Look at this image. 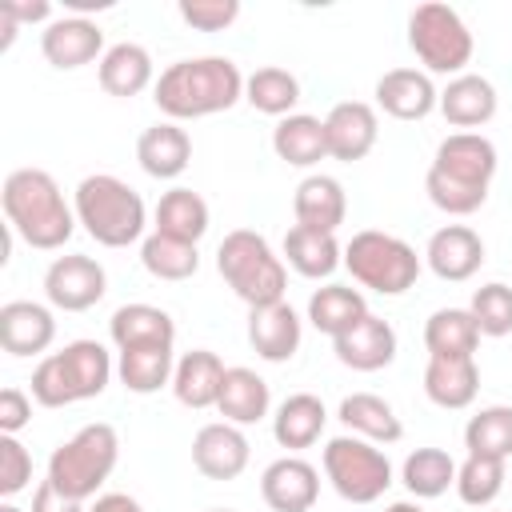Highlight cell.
Masks as SVG:
<instances>
[{"instance_id":"obj_1","label":"cell","mask_w":512,"mask_h":512,"mask_svg":"<svg viewBox=\"0 0 512 512\" xmlns=\"http://www.w3.org/2000/svg\"><path fill=\"white\" fill-rule=\"evenodd\" d=\"M152 100L168 120L216 116V112H228L236 100H244V76L228 56L176 60L156 76Z\"/></svg>"},{"instance_id":"obj_2","label":"cell","mask_w":512,"mask_h":512,"mask_svg":"<svg viewBox=\"0 0 512 512\" xmlns=\"http://www.w3.org/2000/svg\"><path fill=\"white\" fill-rule=\"evenodd\" d=\"M0 204H4L8 228L28 248L56 252L76 232V212L64 204L60 184L44 168H16V172H8L4 188H0Z\"/></svg>"},{"instance_id":"obj_3","label":"cell","mask_w":512,"mask_h":512,"mask_svg":"<svg viewBox=\"0 0 512 512\" xmlns=\"http://www.w3.org/2000/svg\"><path fill=\"white\" fill-rule=\"evenodd\" d=\"M72 212H76V224H84V232L104 248L136 244L144 236V224H148V208H144L140 192L112 172L84 176L76 184Z\"/></svg>"},{"instance_id":"obj_4","label":"cell","mask_w":512,"mask_h":512,"mask_svg":"<svg viewBox=\"0 0 512 512\" xmlns=\"http://www.w3.org/2000/svg\"><path fill=\"white\" fill-rule=\"evenodd\" d=\"M112 352L100 340H72L60 352H48L32 372V400L44 408H68L92 400L112 380Z\"/></svg>"},{"instance_id":"obj_5","label":"cell","mask_w":512,"mask_h":512,"mask_svg":"<svg viewBox=\"0 0 512 512\" xmlns=\"http://www.w3.org/2000/svg\"><path fill=\"white\" fill-rule=\"evenodd\" d=\"M216 272L224 276V284L248 304V308H264V304H280L284 288H288V268L284 260L272 252V244L252 232V228H236L220 240L216 248Z\"/></svg>"},{"instance_id":"obj_6","label":"cell","mask_w":512,"mask_h":512,"mask_svg":"<svg viewBox=\"0 0 512 512\" xmlns=\"http://www.w3.org/2000/svg\"><path fill=\"white\" fill-rule=\"evenodd\" d=\"M116 460H120V436H116L112 424L96 420V424H84L76 436H68L64 444L52 448L48 480L72 500H96V492L112 476Z\"/></svg>"},{"instance_id":"obj_7","label":"cell","mask_w":512,"mask_h":512,"mask_svg":"<svg viewBox=\"0 0 512 512\" xmlns=\"http://www.w3.org/2000/svg\"><path fill=\"white\" fill-rule=\"evenodd\" d=\"M344 268L352 272L356 284H364L380 296H400L416 284L420 256L408 240H400L392 232L364 228L344 244Z\"/></svg>"},{"instance_id":"obj_8","label":"cell","mask_w":512,"mask_h":512,"mask_svg":"<svg viewBox=\"0 0 512 512\" xmlns=\"http://www.w3.org/2000/svg\"><path fill=\"white\" fill-rule=\"evenodd\" d=\"M408 48L424 64V72L460 76L464 64L472 60L476 44H472V32L452 4L428 0V4H416L408 16Z\"/></svg>"},{"instance_id":"obj_9","label":"cell","mask_w":512,"mask_h":512,"mask_svg":"<svg viewBox=\"0 0 512 512\" xmlns=\"http://www.w3.org/2000/svg\"><path fill=\"white\" fill-rule=\"evenodd\" d=\"M324 476L348 504H372L392 484L388 456L364 436H332L324 444Z\"/></svg>"},{"instance_id":"obj_10","label":"cell","mask_w":512,"mask_h":512,"mask_svg":"<svg viewBox=\"0 0 512 512\" xmlns=\"http://www.w3.org/2000/svg\"><path fill=\"white\" fill-rule=\"evenodd\" d=\"M104 292H108V276L92 256H80V252L56 256L44 272V296L60 312H88L92 304L104 300Z\"/></svg>"},{"instance_id":"obj_11","label":"cell","mask_w":512,"mask_h":512,"mask_svg":"<svg viewBox=\"0 0 512 512\" xmlns=\"http://www.w3.org/2000/svg\"><path fill=\"white\" fill-rule=\"evenodd\" d=\"M40 52H44V60H48L52 68L72 72V68L92 64V60L104 56L108 48H104V32H100L96 20H88V16H56V20L40 32Z\"/></svg>"},{"instance_id":"obj_12","label":"cell","mask_w":512,"mask_h":512,"mask_svg":"<svg viewBox=\"0 0 512 512\" xmlns=\"http://www.w3.org/2000/svg\"><path fill=\"white\" fill-rule=\"evenodd\" d=\"M248 456H252L248 436L240 432V424H228V420L204 424L192 440V464L208 480H236L248 468Z\"/></svg>"},{"instance_id":"obj_13","label":"cell","mask_w":512,"mask_h":512,"mask_svg":"<svg viewBox=\"0 0 512 512\" xmlns=\"http://www.w3.org/2000/svg\"><path fill=\"white\" fill-rule=\"evenodd\" d=\"M324 132H328V156L332 160H344V164H356V160H364L376 148L380 120H376V108L372 104H364V100H340L324 116Z\"/></svg>"},{"instance_id":"obj_14","label":"cell","mask_w":512,"mask_h":512,"mask_svg":"<svg viewBox=\"0 0 512 512\" xmlns=\"http://www.w3.org/2000/svg\"><path fill=\"white\" fill-rule=\"evenodd\" d=\"M260 496L272 512H308L320 496V472L304 456H280L264 468Z\"/></svg>"},{"instance_id":"obj_15","label":"cell","mask_w":512,"mask_h":512,"mask_svg":"<svg viewBox=\"0 0 512 512\" xmlns=\"http://www.w3.org/2000/svg\"><path fill=\"white\" fill-rule=\"evenodd\" d=\"M424 260H428V268L440 280L460 284V280H468V276L480 272V264H484V240L468 224H444V228H436L428 236Z\"/></svg>"},{"instance_id":"obj_16","label":"cell","mask_w":512,"mask_h":512,"mask_svg":"<svg viewBox=\"0 0 512 512\" xmlns=\"http://www.w3.org/2000/svg\"><path fill=\"white\" fill-rule=\"evenodd\" d=\"M56 340L52 308L36 300H8L0 304V344L8 356H40Z\"/></svg>"},{"instance_id":"obj_17","label":"cell","mask_w":512,"mask_h":512,"mask_svg":"<svg viewBox=\"0 0 512 512\" xmlns=\"http://www.w3.org/2000/svg\"><path fill=\"white\" fill-rule=\"evenodd\" d=\"M336 360L352 372H380L396 360V328L388 320H380L376 312H368L356 328H348L344 336L332 340Z\"/></svg>"},{"instance_id":"obj_18","label":"cell","mask_w":512,"mask_h":512,"mask_svg":"<svg viewBox=\"0 0 512 512\" xmlns=\"http://www.w3.org/2000/svg\"><path fill=\"white\" fill-rule=\"evenodd\" d=\"M436 104L440 92L420 68H388L376 80V108H384L392 120H424Z\"/></svg>"},{"instance_id":"obj_19","label":"cell","mask_w":512,"mask_h":512,"mask_svg":"<svg viewBox=\"0 0 512 512\" xmlns=\"http://www.w3.org/2000/svg\"><path fill=\"white\" fill-rule=\"evenodd\" d=\"M432 168L452 176V180L488 188L492 176H496V144L488 136H480V132H452V136L440 140Z\"/></svg>"},{"instance_id":"obj_20","label":"cell","mask_w":512,"mask_h":512,"mask_svg":"<svg viewBox=\"0 0 512 512\" xmlns=\"http://www.w3.org/2000/svg\"><path fill=\"white\" fill-rule=\"evenodd\" d=\"M248 344L268 364L292 360L300 348V316L292 312V304L280 300V304L248 308Z\"/></svg>"},{"instance_id":"obj_21","label":"cell","mask_w":512,"mask_h":512,"mask_svg":"<svg viewBox=\"0 0 512 512\" xmlns=\"http://www.w3.org/2000/svg\"><path fill=\"white\" fill-rule=\"evenodd\" d=\"M292 212H296V224L300 228H316V232H332L344 224L348 216V196H344V184L336 176H324V172H312L296 184V196H292Z\"/></svg>"},{"instance_id":"obj_22","label":"cell","mask_w":512,"mask_h":512,"mask_svg":"<svg viewBox=\"0 0 512 512\" xmlns=\"http://www.w3.org/2000/svg\"><path fill=\"white\" fill-rule=\"evenodd\" d=\"M436 108L452 128H480L496 116V88L476 72H460L444 84Z\"/></svg>"},{"instance_id":"obj_23","label":"cell","mask_w":512,"mask_h":512,"mask_svg":"<svg viewBox=\"0 0 512 512\" xmlns=\"http://www.w3.org/2000/svg\"><path fill=\"white\" fill-rule=\"evenodd\" d=\"M136 160H140V168L148 176L176 180L188 168V160H192V140H188V132L176 120H160V124H152V128L140 132Z\"/></svg>"},{"instance_id":"obj_24","label":"cell","mask_w":512,"mask_h":512,"mask_svg":"<svg viewBox=\"0 0 512 512\" xmlns=\"http://www.w3.org/2000/svg\"><path fill=\"white\" fill-rule=\"evenodd\" d=\"M224 360L208 348H192L176 360L172 372V392L184 408H216L220 388H224Z\"/></svg>"},{"instance_id":"obj_25","label":"cell","mask_w":512,"mask_h":512,"mask_svg":"<svg viewBox=\"0 0 512 512\" xmlns=\"http://www.w3.org/2000/svg\"><path fill=\"white\" fill-rule=\"evenodd\" d=\"M108 336L116 352L144 344H176V320L156 304H120L108 320Z\"/></svg>"},{"instance_id":"obj_26","label":"cell","mask_w":512,"mask_h":512,"mask_svg":"<svg viewBox=\"0 0 512 512\" xmlns=\"http://www.w3.org/2000/svg\"><path fill=\"white\" fill-rule=\"evenodd\" d=\"M324 424H328L324 400L312 396V392H292V396L280 400V408L272 416V436H276L280 448L300 452V448H312L320 440Z\"/></svg>"},{"instance_id":"obj_27","label":"cell","mask_w":512,"mask_h":512,"mask_svg":"<svg viewBox=\"0 0 512 512\" xmlns=\"http://www.w3.org/2000/svg\"><path fill=\"white\" fill-rule=\"evenodd\" d=\"M336 416H340V424L352 436H364L372 444H396L404 436V424H400L396 408L384 396H376V392H352V396H344L340 408H336Z\"/></svg>"},{"instance_id":"obj_28","label":"cell","mask_w":512,"mask_h":512,"mask_svg":"<svg viewBox=\"0 0 512 512\" xmlns=\"http://www.w3.org/2000/svg\"><path fill=\"white\" fill-rule=\"evenodd\" d=\"M272 152L292 168H312L328 156V132L320 116L292 112L272 128Z\"/></svg>"},{"instance_id":"obj_29","label":"cell","mask_w":512,"mask_h":512,"mask_svg":"<svg viewBox=\"0 0 512 512\" xmlns=\"http://www.w3.org/2000/svg\"><path fill=\"white\" fill-rule=\"evenodd\" d=\"M480 392V368L476 360H440V356H428L424 364V396L436 404V408H468Z\"/></svg>"},{"instance_id":"obj_30","label":"cell","mask_w":512,"mask_h":512,"mask_svg":"<svg viewBox=\"0 0 512 512\" xmlns=\"http://www.w3.org/2000/svg\"><path fill=\"white\" fill-rule=\"evenodd\" d=\"M480 328L468 308H436L424 324V348L440 360H476Z\"/></svg>"},{"instance_id":"obj_31","label":"cell","mask_w":512,"mask_h":512,"mask_svg":"<svg viewBox=\"0 0 512 512\" xmlns=\"http://www.w3.org/2000/svg\"><path fill=\"white\" fill-rule=\"evenodd\" d=\"M152 84V56L144 44L120 40L100 56V88L108 96H140Z\"/></svg>"},{"instance_id":"obj_32","label":"cell","mask_w":512,"mask_h":512,"mask_svg":"<svg viewBox=\"0 0 512 512\" xmlns=\"http://www.w3.org/2000/svg\"><path fill=\"white\" fill-rule=\"evenodd\" d=\"M284 260H288V268H296L300 276L320 280V276H332V272L344 264V248L336 244L332 232H316V228L292 224V228L284 232Z\"/></svg>"},{"instance_id":"obj_33","label":"cell","mask_w":512,"mask_h":512,"mask_svg":"<svg viewBox=\"0 0 512 512\" xmlns=\"http://www.w3.org/2000/svg\"><path fill=\"white\" fill-rule=\"evenodd\" d=\"M220 416L228 424H256L268 416L272 408V392H268V380L256 376L252 368H228L224 372V388H220V400H216Z\"/></svg>"},{"instance_id":"obj_34","label":"cell","mask_w":512,"mask_h":512,"mask_svg":"<svg viewBox=\"0 0 512 512\" xmlns=\"http://www.w3.org/2000/svg\"><path fill=\"white\" fill-rule=\"evenodd\" d=\"M172 372H176V356H172V344H144V348H124L120 360H116V376L128 392L136 396H152L160 392L164 384H172Z\"/></svg>"},{"instance_id":"obj_35","label":"cell","mask_w":512,"mask_h":512,"mask_svg":"<svg viewBox=\"0 0 512 512\" xmlns=\"http://www.w3.org/2000/svg\"><path fill=\"white\" fill-rule=\"evenodd\" d=\"M364 316H368V304L348 284H324V288H316L308 296V320H312V328L324 332V336H332V340L344 336L348 328H356Z\"/></svg>"},{"instance_id":"obj_36","label":"cell","mask_w":512,"mask_h":512,"mask_svg":"<svg viewBox=\"0 0 512 512\" xmlns=\"http://www.w3.org/2000/svg\"><path fill=\"white\" fill-rule=\"evenodd\" d=\"M152 220H156L152 232H164V236H176V240L196 244L208 232V200L200 192H192V188H168L156 200Z\"/></svg>"},{"instance_id":"obj_37","label":"cell","mask_w":512,"mask_h":512,"mask_svg":"<svg viewBox=\"0 0 512 512\" xmlns=\"http://www.w3.org/2000/svg\"><path fill=\"white\" fill-rule=\"evenodd\" d=\"M244 100L264 112V116H292L296 100H300V80L288 72V68H276V64H264L256 68L252 76H244Z\"/></svg>"},{"instance_id":"obj_38","label":"cell","mask_w":512,"mask_h":512,"mask_svg":"<svg viewBox=\"0 0 512 512\" xmlns=\"http://www.w3.org/2000/svg\"><path fill=\"white\" fill-rule=\"evenodd\" d=\"M140 264L156 280H188L200 268V252L188 240H176V236H164V232H148L140 240Z\"/></svg>"},{"instance_id":"obj_39","label":"cell","mask_w":512,"mask_h":512,"mask_svg":"<svg viewBox=\"0 0 512 512\" xmlns=\"http://www.w3.org/2000/svg\"><path fill=\"white\" fill-rule=\"evenodd\" d=\"M400 480H404V488H408L416 500L444 496V492L456 484V460H452L444 448H416V452L404 456Z\"/></svg>"},{"instance_id":"obj_40","label":"cell","mask_w":512,"mask_h":512,"mask_svg":"<svg viewBox=\"0 0 512 512\" xmlns=\"http://www.w3.org/2000/svg\"><path fill=\"white\" fill-rule=\"evenodd\" d=\"M464 448L472 456L508 460L512 456V404H488L464 424Z\"/></svg>"},{"instance_id":"obj_41","label":"cell","mask_w":512,"mask_h":512,"mask_svg":"<svg viewBox=\"0 0 512 512\" xmlns=\"http://www.w3.org/2000/svg\"><path fill=\"white\" fill-rule=\"evenodd\" d=\"M504 488V460L492 456H472L464 464H456V496L472 508H488Z\"/></svg>"},{"instance_id":"obj_42","label":"cell","mask_w":512,"mask_h":512,"mask_svg":"<svg viewBox=\"0 0 512 512\" xmlns=\"http://www.w3.org/2000/svg\"><path fill=\"white\" fill-rule=\"evenodd\" d=\"M424 192H428V200H432L440 212H448V216H472V212L484 208V200H488V188L452 180V176H444V172H436V168H428Z\"/></svg>"},{"instance_id":"obj_43","label":"cell","mask_w":512,"mask_h":512,"mask_svg":"<svg viewBox=\"0 0 512 512\" xmlns=\"http://www.w3.org/2000/svg\"><path fill=\"white\" fill-rule=\"evenodd\" d=\"M480 336H508L512 332V288L492 280V284H480L472 292V304H468Z\"/></svg>"},{"instance_id":"obj_44","label":"cell","mask_w":512,"mask_h":512,"mask_svg":"<svg viewBox=\"0 0 512 512\" xmlns=\"http://www.w3.org/2000/svg\"><path fill=\"white\" fill-rule=\"evenodd\" d=\"M32 480V456L16 436L0 432V496L12 500L16 492H24Z\"/></svg>"},{"instance_id":"obj_45","label":"cell","mask_w":512,"mask_h":512,"mask_svg":"<svg viewBox=\"0 0 512 512\" xmlns=\"http://www.w3.org/2000/svg\"><path fill=\"white\" fill-rule=\"evenodd\" d=\"M180 20L200 32H224L240 16V0H180Z\"/></svg>"},{"instance_id":"obj_46","label":"cell","mask_w":512,"mask_h":512,"mask_svg":"<svg viewBox=\"0 0 512 512\" xmlns=\"http://www.w3.org/2000/svg\"><path fill=\"white\" fill-rule=\"evenodd\" d=\"M28 424H32V396H28L24 388L8 384V388L0 392V432H4V436H16V432L28 428Z\"/></svg>"},{"instance_id":"obj_47","label":"cell","mask_w":512,"mask_h":512,"mask_svg":"<svg viewBox=\"0 0 512 512\" xmlns=\"http://www.w3.org/2000/svg\"><path fill=\"white\" fill-rule=\"evenodd\" d=\"M32 512H88L84 508V500H72V496H64L48 476L36 484V492H32Z\"/></svg>"},{"instance_id":"obj_48","label":"cell","mask_w":512,"mask_h":512,"mask_svg":"<svg viewBox=\"0 0 512 512\" xmlns=\"http://www.w3.org/2000/svg\"><path fill=\"white\" fill-rule=\"evenodd\" d=\"M0 12L12 16L16 24H52V4L48 0H0Z\"/></svg>"},{"instance_id":"obj_49","label":"cell","mask_w":512,"mask_h":512,"mask_svg":"<svg viewBox=\"0 0 512 512\" xmlns=\"http://www.w3.org/2000/svg\"><path fill=\"white\" fill-rule=\"evenodd\" d=\"M88 512H144V508H140V500L128 496V492H104V496L92 500Z\"/></svg>"},{"instance_id":"obj_50","label":"cell","mask_w":512,"mask_h":512,"mask_svg":"<svg viewBox=\"0 0 512 512\" xmlns=\"http://www.w3.org/2000/svg\"><path fill=\"white\" fill-rule=\"evenodd\" d=\"M68 16H84V12H108L112 0H64Z\"/></svg>"},{"instance_id":"obj_51","label":"cell","mask_w":512,"mask_h":512,"mask_svg":"<svg viewBox=\"0 0 512 512\" xmlns=\"http://www.w3.org/2000/svg\"><path fill=\"white\" fill-rule=\"evenodd\" d=\"M0 28H4V36H0V52H4V48H12V40H16V28H20V24H16L12 16H4V12H0Z\"/></svg>"},{"instance_id":"obj_52","label":"cell","mask_w":512,"mask_h":512,"mask_svg":"<svg viewBox=\"0 0 512 512\" xmlns=\"http://www.w3.org/2000/svg\"><path fill=\"white\" fill-rule=\"evenodd\" d=\"M384 512H424L420 504H412V500H396V504H388Z\"/></svg>"},{"instance_id":"obj_53","label":"cell","mask_w":512,"mask_h":512,"mask_svg":"<svg viewBox=\"0 0 512 512\" xmlns=\"http://www.w3.org/2000/svg\"><path fill=\"white\" fill-rule=\"evenodd\" d=\"M0 512H20V508H16L12 500H4V504H0Z\"/></svg>"},{"instance_id":"obj_54","label":"cell","mask_w":512,"mask_h":512,"mask_svg":"<svg viewBox=\"0 0 512 512\" xmlns=\"http://www.w3.org/2000/svg\"><path fill=\"white\" fill-rule=\"evenodd\" d=\"M208 512H232V508H208Z\"/></svg>"}]
</instances>
